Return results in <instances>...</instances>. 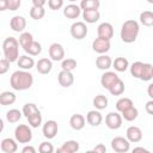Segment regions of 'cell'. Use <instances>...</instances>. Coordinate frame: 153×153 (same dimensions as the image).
I'll return each instance as SVG.
<instances>
[{
  "label": "cell",
  "instance_id": "obj_1",
  "mask_svg": "<svg viewBox=\"0 0 153 153\" xmlns=\"http://www.w3.org/2000/svg\"><path fill=\"white\" fill-rule=\"evenodd\" d=\"M11 87L16 91L29 90L33 84V75L27 71H16L10 78Z\"/></svg>",
  "mask_w": 153,
  "mask_h": 153
},
{
  "label": "cell",
  "instance_id": "obj_2",
  "mask_svg": "<svg viewBox=\"0 0 153 153\" xmlns=\"http://www.w3.org/2000/svg\"><path fill=\"white\" fill-rule=\"evenodd\" d=\"M139 31H140V26L136 20L133 19L126 20L121 27V39L124 43H133L137 38Z\"/></svg>",
  "mask_w": 153,
  "mask_h": 153
},
{
  "label": "cell",
  "instance_id": "obj_3",
  "mask_svg": "<svg viewBox=\"0 0 153 153\" xmlns=\"http://www.w3.org/2000/svg\"><path fill=\"white\" fill-rule=\"evenodd\" d=\"M2 51L5 55V59L11 63L16 62L19 57V42L14 37H7L5 38L2 43Z\"/></svg>",
  "mask_w": 153,
  "mask_h": 153
},
{
  "label": "cell",
  "instance_id": "obj_4",
  "mask_svg": "<svg viewBox=\"0 0 153 153\" xmlns=\"http://www.w3.org/2000/svg\"><path fill=\"white\" fill-rule=\"evenodd\" d=\"M14 137L19 143H29L32 140V131L29 126L19 124L14 129Z\"/></svg>",
  "mask_w": 153,
  "mask_h": 153
},
{
  "label": "cell",
  "instance_id": "obj_5",
  "mask_svg": "<svg viewBox=\"0 0 153 153\" xmlns=\"http://www.w3.org/2000/svg\"><path fill=\"white\" fill-rule=\"evenodd\" d=\"M111 148L117 153H127L130 148V142L122 136H116L111 140Z\"/></svg>",
  "mask_w": 153,
  "mask_h": 153
},
{
  "label": "cell",
  "instance_id": "obj_6",
  "mask_svg": "<svg viewBox=\"0 0 153 153\" xmlns=\"http://www.w3.org/2000/svg\"><path fill=\"white\" fill-rule=\"evenodd\" d=\"M71 35L75 39H82L87 35V26L84 22H75L71 26Z\"/></svg>",
  "mask_w": 153,
  "mask_h": 153
},
{
  "label": "cell",
  "instance_id": "obj_7",
  "mask_svg": "<svg viewBox=\"0 0 153 153\" xmlns=\"http://www.w3.org/2000/svg\"><path fill=\"white\" fill-rule=\"evenodd\" d=\"M110 39H105L102 37H97L93 42H92V49L98 53V54H105L106 51L110 50Z\"/></svg>",
  "mask_w": 153,
  "mask_h": 153
},
{
  "label": "cell",
  "instance_id": "obj_8",
  "mask_svg": "<svg viewBox=\"0 0 153 153\" xmlns=\"http://www.w3.org/2000/svg\"><path fill=\"white\" fill-rule=\"evenodd\" d=\"M105 123L109 129L116 130L122 126V116L118 112H109L105 116Z\"/></svg>",
  "mask_w": 153,
  "mask_h": 153
},
{
  "label": "cell",
  "instance_id": "obj_9",
  "mask_svg": "<svg viewBox=\"0 0 153 153\" xmlns=\"http://www.w3.org/2000/svg\"><path fill=\"white\" fill-rule=\"evenodd\" d=\"M49 57L53 61H62L65 57V49L60 43H53L49 47Z\"/></svg>",
  "mask_w": 153,
  "mask_h": 153
},
{
  "label": "cell",
  "instance_id": "obj_10",
  "mask_svg": "<svg viewBox=\"0 0 153 153\" xmlns=\"http://www.w3.org/2000/svg\"><path fill=\"white\" fill-rule=\"evenodd\" d=\"M59 127L54 120H49L43 124V135L47 139H54L57 134Z\"/></svg>",
  "mask_w": 153,
  "mask_h": 153
},
{
  "label": "cell",
  "instance_id": "obj_11",
  "mask_svg": "<svg viewBox=\"0 0 153 153\" xmlns=\"http://www.w3.org/2000/svg\"><path fill=\"white\" fill-rule=\"evenodd\" d=\"M118 79H120V76L115 72H105L100 78V84L104 88L109 90Z\"/></svg>",
  "mask_w": 153,
  "mask_h": 153
},
{
  "label": "cell",
  "instance_id": "obj_12",
  "mask_svg": "<svg viewBox=\"0 0 153 153\" xmlns=\"http://www.w3.org/2000/svg\"><path fill=\"white\" fill-rule=\"evenodd\" d=\"M126 135H127V140L129 142H140L141 139H142V131L139 127L136 126H130L127 131H126Z\"/></svg>",
  "mask_w": 153,
  "mask_h": 153
},
{
  "label": "cell",
  "instance_id": "obj_13",
  "mask_svg": "<svg viewBox=\"0 0 153 153\" xmlns=\"http://www.w3.org/2000/svg\"><path fill=\"white\" fill-rule=\"evenodd\" d=\"M57 80H59V84L62 86V87H69L73 85L74 82V76L72 74V72L69 71H61L57 75Z\"/></svg>",
  "mask_w": 153,
  "mask_h": 153
},
{
  "label": "cell",
  "instance_id": "obj_14",
  "mask_svg": "<svg viewBox=\"0 0 153 153\" xmlns=\"http://www.w3.org/2000/svg\"><path fill=\"white\" fill-rule=\"evenodd\" d=\"M10 26L14 32H23L26 26V19L23 16H14L10 22Z\"/></svg>",
  "mask_w": 153,
  "mask_h": 153
},
{
  "label": "cell",
  "instance_id": "obj_15",
  "mask_svg": "<svg viewBox=\"0 0 153 153\" xmlns=\"http://www.w3.org/2000/svg\"><path fill=\"white\" fill-rule=\"evenodd\" d=\"M98 37L105 38V39H111L114 36V27L110 23H102L98 26Z\"/></svg>",
  "mask_w": 153,
  "mask_h": 153
},
{
  "label": "cell",
  "instance_id": "obj_16",
  "mask_svg": "<svg viewBox=\"0 0 153 153\" xmlns=\"http://www.w3.org/2000/svg\"><path fill=\"white\" fill-rule=\"evenodd\" d=\"M81 13V8L80 6L78 5H74V4H71V5H67L65 8H63V16L68 19H76Z\"/></svg>",
  "mask_w": 153,
  "mask_h": 153
},
{
  "label": "cell",
  "instance_id": "obj_17",
  "mask_svg": "<svg viewBox=\"0 0 153 153\" xmlns=\"http://www.w3.org/2000/svg\"><path fill=\"white\" fill-rule=\"evenodd\" d=\"M51 68H53V62H51V60H49L47 57L39 59L38 62L36 63V69L41 74H48V73H50Z\"/></svg>",
  "mask_w": 153,
  "mask_h": 153
},
{
  "label": "cell",
  "instance_id": "obj_18",
  "mask_svg": "<svg viewBox=\"0 0 153 153\" xmlns=\"http://www.w3.org/2000/svg\"><path fill=\"white\" fill-rule=\"evenodd\" d=\"M0 147L1 151L5 153H14L18 149V145L16 142V140L11 139V137H6L0 142Z\"/></svg>",
  "mask_w": 153,
  "mask_h": 153
},
{
  "label": "cell",
  "instance_id": "obj_19",
  "mask_svg": "<svg viewBox=\"0 0 153 153\" xmlns=\"http://www.w3.org/2000/svg\"><path fill=\"white\" fill-rule=\"evenodd\" d=\"M78 151H79V142L75 140H68L57 149V153H74Z\"/></svg>",
  "mask_w": 153,
  "mask_h": 153
},
{
  "label": "cell",
  "instance_id": "obj_20",
  "mask_svg": "<svg viewBox=\"0 0 153 153\" xmlns=\"http://www.w3.org/2000/svg\"><path fill=\"white\" fill-rule=\"evenodd\" d=\"M86 121H87L88 124H91V126H93V127H97V126H99V124L102 123L103 116H102V114H100L99 111H97V110H91V111H88L87 115H86Z\"/></svg>",
  "mask_w": 153,
  "mask_h": 153
},
{
  "label": "cell",
  "instance_id": "obj_21",
  "mask_svg": "<svg viewBox=\"0 0 153 153\" xmlns=\"http://www.w3.org/2000/svg\"><path fill=\"white\" fill-rule=\"evenodd\" d=\"M17 65H18L19 68H22L24 71H30L35 66V61H33L32 57H30L27 55H22V56L18 57Z\"/></svg>",
  "mask_w": 153,
  "mask_h": 153
},
{
  "label": "cell",
  "instance_id": "obj_22",
  "mask_svg": "<svg viewBox=\"0 0 153 153\" xmlns=\"http://www.w3.org/2000/svg\"><path fill=\"white\" fill-rule=\"evenodd\" d=\"M96 66L98 69H102V71H108L111 66H112V60L110 56L108 55H100L96 59Z\"/></svg>",
  "mask_w": 153,
  "mask_h": 153
},
{
  "label": "cell",
  "instance_id": "obj_23",
  "mask_svg": "<svg viewBox=\"0 0 153 153\" xmlns=\"http://www.w3.org/2000/svg\"><path fill=\"white\" fill-rule=\"evenodd\" d=\"M69 124L74 130H81L85 127V117L80 114H74L69 118Z\"/></svg>",
  "mask_w": 153,
  "mask_h": 153
},
{
  "label": "cell",
  "instance_id": "obj_24",
  "mask_svg": "<svg viewBox=\"0 0 153 153\" xmlns=\"http://www.w3.org/2000/svg\"><path fill=\"white\" fill-rule=\"evenodd\" d=\"M82 18L85 19L86 23L93 24V23L99 20L100 13H99L98 10H84L82 11Z\"/></svg>",
  "mask_w": 153,
  "mask_h": 153
},
{
  "label": "cell",
  "instance_id": "obj_25",
  "mask_svg": "<svg viewBox=\"0 0 153 153\" xmlns=\"http://www.w3.org/2000/svg\"><path fill=\"white\" fill-rule=\"evenodd\" d=\"M112 66L116 72H126L129 67V62L126 57H116L115 61H112Z\"/></svg>",
  "mask_w": 153,
  "mask_h": 153
},
{
  "label": "cell",
  "instance_id": "obj_26",
  "mask_svg": "<svg viewBox=\"0 0 153 153\" xmlns=\"http://www.w3.org/2000/svg\"><path fill=\"white\" fill-rule=\"evenodd\" d=\"M16 102V94L13 92L10 91H5L2 93H0V105H11Z\"/></svg>",
  "mask_w": 153,
  "mask_h": 153
},
{
  "label": "cell",
  "instance_id": "obj_27",
  "mask_svg": "<svg viewBox=\"0 0 153 153\" xmlns=\"http://www.w3.org/2000/svg\"><path fill=\"white\" fill-rule=\"evenodd\" d=\"M140 23L147 27L153 25V12L152 11H143L140 13Z\"/></svg>",
  "mask_w": 153,
  "mask_h": 153
},
{
  "label": "cell",
  "instance_id": "obj_28",
  "mask_svg": "<svg viewBox=\"0 0 153 153\" xmlns=\"http://www.w3.org/2000/svg\"><path fill=\"white\" fill-rule=\"evenodd\" d=\"M137 115H139V111H137L136 108H134V105L128 108V109H126L124 111H122V118H124L128 122H131V121L136 120Z\"/></svg>",
  "mask_w": 153,
  "mask_h": 153
},
{
  "label": "cell",
  "instance_id": "obj_29",
  "mask_svg": "<svg viewBox=\"0 0 153 153\" xmlns=\"http://www.w3.org/2000/svg\"><path fill=\"white\" fill-rule=\"evenodd\" d=\"M93 106L97 110H104L108 106V98L103 94H98L93 98Z\"/></svg>",
  "mask_w": 153,
  "mask_h": 153
},
{
  "label": "cell",
  "instance_id": "obj_30",
  "mask_svg": "<svg viewBox=\"0 0 153 153\" xmlns=\"http://www.w3.org/2000/svg\"><path fill=\"white\" fill-rule=\"evenodd\" d=\"M19 44L23 49H26L32 42H33V37L30 32H22L20 36H19Z\"/></svg>",
  "mask_w": 153,
  "mask_h": 153
},
{
  "label": "cell",
  "instance_id": "obj_31",
  "mask_svg": "<svg viewBox=\"0 0 153 153\" xmlns=\"http://www.w3.org/2000/svg\"><path fill=\"white\" fill-rule=\"evenodd\" d=\"M133 105H134V104H133V100H131L130 98H127V97L120 98V99L116 102V109H117V111H120V112L124 111L126 109H128V108H130V106H133Z\"/></svg>",
  "mask_w": 153,
  "mask_h": 153
},
{
  "label": "cell",
  "instance_id": "obj_32",
  "mask_svg": "<svg viewBox=\"0 0 153 153\" xmlns=\"http://www.w3.org/2000/svg\"><path fill=\"white\" fill-rule=\"evenodd\" d=\"M24 51H25L26 54L31 55V56H37V55L41 54V51H42V45H41L39 42L33 41L26 49H24Z\"/></svg>",
  "mask_w": 153,
  "mask_h": 153
},
{
  "label": "cell",
  "instance_id": "obj_33",
  "mask_svg": "<svg viewBox=\"0 0 153 153\" xmlns=\"http://www.w3.org/2000/svg\"><path fill=\"white\" fill-rule=\"evenodd\" d=\"M143 67H145V63H143V62H141V61L134 62V63L130 66V74H131L134 78L140 79L141 73H142V71H143Z\"/></svg>",
  "mask_w": 153,
  "mask_h": 153
},
{
  "label": "cell",
  "instance_id": "obj_34",
  "mask_svg": "<svg viewBox=\"0 0 153 153\" xmlns=\"http://www.w3.org/2000/svg\"><path fill=\"white\" fill-rule=\"evenodd\" d=\"M100 6L99 0H81L80 2V8L84 10H98Z\"/></svg>",
  "mask_w": 153,
  "mask_h": 153
},
{
  "label": "cell",
  "instance_id": "obj_35",
  "mask_svg": "<svg viewBox=\"0 0 153 153\" xmlns=\"http://www.w3.org/2000/svg\"><path fill=\"white\" fill-rule=\"evenodd\" d=\"M109 92L112 94V96H121L123 92H124V82L118 79L110 88H109Z\"/></svg>",
  "mask_w": 153,
  "mask_h": 153
},
{
  "label": "cell",
  "instance_id": "obj_36",
  "mask_svg": "<svg viewBox=\"0 0 153 153\" xmlns=\"http://www.w3.org/2000/svg\"><path fill=\"white\" fill-rule=\"evenodd\" d=\"M22 112L18 109H11L6 112V118L10 123H17L20 118H22Z\"/></svg>",
  "mask_w": 153,
  "mask_h": 153
},
{
  "label": "cell",
  "instance_id": "obj_37",
  "mask_svg": "<svg viewBox=\"0 0 153 153\" xmlns=\"http://www.w3.org/2000/svg\"><path fill=\"white\" fill-rule=\"evenodd\" d=\"M45 14V10L43 7H38V6H32L30 10V17L35 20H39L44 17Z\"/></svg>",
  "mask_w": 153,
  "mask_h": 153
},
{
  "label": "cell",
  "instance_id": "obj_38",
  "mask_svg": "<svg viewBox=\"0 0 153 153\" xmlns=\"http://www.w3.org/2000/svg\"><path fill=\"white\" fill-rule=\"evenodd\" d=\"M26 118H27V121H29V124H30L32 128H37V127H39L41 123H42V115H41L39 111H37V112L30 115V116L26 117Z\"/></svg>",
  "mask_w": 153,
  "mask_h": 153
},
{
  "label": "cell",
  "instance_id": "obj_39",
  "mask_svg": "<svg viewBox=\"0 0 153 153\" xmlns=\"http://www.w3.org/2000/svg\"><path fill=\"white\" fill-rule=\"evenodd\" d=\"M152 78H153V67L151 63H145V67H143L140 79L143 81H149Z\"/></svg>",
  "mask_w": 153,
  "mask_h": 153
},
{
  "label": "cell",
  "instance_id": "obj_40",
  "mask_svg": "<svg viewBox=\"0 0 153 153\" xmlns=\"http://www.w3.org/2000/svg\"><path fill=\"white\" fill-rule=\"evenodd\" d=\"M37 111H39L38 110V108L33 104V103H26L24 106H23V115L25 116V117H29L30 115H32V114H35V112H37Z\"/></svg>",
  "mask_w": 153,
  "mask_h": 153
},
{
  "label": "cell",
  "instance_id": "obj_41",
  "mask_svg": "<svg viewBox=\"0 0 153 153\" xmlns=\"http://www.w3.org/2000/svg\"><path fill=\"white\" fill-rule=\"evenodd\" d=\"M61 67H62L63 71H69V72H72V71L75 69V67H76V61H75L74 59H65V60H62Z\"/></svg>",
  "mask_w": 153,
  "mask_h": 153
},
{
  "label": "cell",
  "instance_id": "obj_42",
  "mask_svg": "<svg viewBox=\"0 0 153 153\" xmlns=\"http://www.w3.org/2000/svg\"><path fill=\"white\" fill-rule=\"evenodd\" d=\"M38 151L41 153H53L54 152V147H53V145L50 142L43 141V142H41V145L38 147Z\"/></svg>",
  "mask_w": 153,
  "mask_h": 153
},
{
  "label": "cell",
  "instance_id": "obj_43",
  "mask_svg": "<svg viewBox=\"0 0 153 153\" xmlns=\"http://www.w3.org/2000/svg\"><path fill=\"white\" fill-rule=\"evenodd\" d=\"M48 6L50 10H60L63 6V0H48Z\"/></svg>",
  "mask_w": 153,
  "mask_h": 153
},
{
  "label": "cell",
  "instance_id": "obj_44",
  "mask_svg": "<svg viewBox=\"0 0 153 153\" xmlns=\"http://www.w3.org/2000/svg\"><path fill=\"white\" fill-rule=\"evenodd\" d=\"M22 5L20 0H7V10L10 11H17Z\"/></svg>",
  "mask_w": 153,
  "mask_h": 153
},
{
  "label": "cell",
  "instance_id": "obj_45",
  "mask_svg": "<svg viewBox=\"0 0 153 153\" xmlns=\"http://www.w3.org/2000/svg\"><path fill=\"white\" fill-rule=\"evenodd\" d=\"M8 68H10V62L6 59H0V74L7 73Z\"/></svg>",
  "mask_w": 153,
  "mask_h": 153
},
{
  "label": "cell",
  "instance_id": "obj_46",
  "mask_svg": "<svg viewBox=\"0 0 153 153\" xmlns=\"http://www.w3.org/2000/svg\"><path fill=\"white\" fill-rule=\"evenodd\" d=\"M92 151L96 152V153H105V152H106V147H105L103 143H98Z\"/></svg>",
  "mask_w": 153,
  "mask_h": 153
},
{
  "label": "cell",
  "instance_id": "obj_47",
  "mask_svg": "<svg viewBox=\"0 0 153 153\" xmlns=\"http://www.w3.org/2000/svg\"><path fill=\"white\" fill-rule=\"evenodd\" d=\"M145 109H146V112H147V114L152 115V114H153V100L147 102L146 105H145Z\"/></svg>",
  "mask_w": 153,
  "mask_h": 153
},
{
  "label": "cell",
  "instance_id": "obj_48",
  "mask_svg": "<svg viewBox=\"0 0 153 153\" xmlns=\"http://www.w3.org/2000/svg\"><path fill=\"white\" fill-rule=\"evenodd\" d=\"M23 153H36V149L32 147V146H25L23 149H22Z\"/></svg>",
  "mask_w": 153,
  "mask_h": 153
},
{
  "label": "cell",
  "instance_id": "obj_49",
  "mask_svg": "<svg viewBox=\"0 0 153 153\" xmlns=\"http://www.w3.org/2000/svg\"><path fill=\"white\" fill-rule=\"evenodd\" d=\"M47 0H32V5L33 6H38V7H43L45 5Z\"/></svg>",
  "mask_w": 153,
  "mask_h": 153
},
{
  "label": "cell",
  "instance_id": "obj_50",
  "mask_svg": "<svg viewBox=\"0 0 153 153\" xmlns=\"http://www.w3.org/2000/svg\"><path fill=\"white\" fill-rule=\"evenodd\" d=\"M7 10V0H0V12Z\"/></svg>",
  "mask_w": 153,
  "mask_h": 153
},
{
  "label": "cell",
  "instance_id": "obj_51",
  "mask_svg": "<svg viewBox=\"0 0 153 153\" xmlns=\"http://www.w3.org/2000/svg\"><path fill=\"white\" fill-rule=\"evenodd\" d=\"M148 97L149 98H153V84H149L148 85Z\"/></svg>",
  "mask_w": 153,
  "mask_h": 153
},
{
  "label": "cell",
  "instance_id": "obj_52",
  "mask_svg": "<svg viewBox=\"0 0 153 153\" xmlns=\"http://www.w3.org/2000/svg\"><path fill=\"white\" fill-rule=\"evenodd\" d=\"M133 152H146V153H149V151L143 148V147H136V148L133 149Z\"/></svg>",
  "mask_w": 153,
  "mask_h": 153
},
{
  "label": "cell",
  "instance_id": "obj_53",
  "mask_svg": "<svg viewBox=\"0 0 153 153\" xmlns=\"http://www.w3.org/2000/svg\"><path fill=\"white\" fill-rule=\"evenodd\" d=\"M4 127H5V124H4V121L0 118V133L4 130Z\"/></svg>",
  "mask_w": 153,
  "mask_h": 153
},
{
  "label": "cell",
  "instance_id": "obj_54",
  "mask_svg": "<svg viewBox=\"0 0 153 153\" xmlns=\"http://www.w3.org/2000/svg\"><path fill=\"white\" fill-rule=\"evenodd\" d=\"M147 2L148 4H153V0H147Z\"/></svg>",
  "mask_w": 153,
  "mask_h": 153
},
{
  "label": "cell",
  "instance_id": "obj_55",
  "mask_svg": "<svg viewBox=\"0 0 153 153\" xmlns=\"http://www.w3.org/2000/svg\"><path fill=\"white\" fill-rule=\"evenodd\" d=\"M68 1H71V2H74V1H76V0H68Z\"/></svg>",
  "mask_w": 153,
  "mask_h": 153
}]
</instances>
